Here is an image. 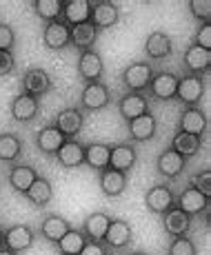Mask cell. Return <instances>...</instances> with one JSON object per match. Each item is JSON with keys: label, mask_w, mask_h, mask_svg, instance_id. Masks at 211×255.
<instances>
[{"label": "cell", "mask_w": 211, "mask_h": 255, "mask_svg": "<svg viewBox=\"0 0 211 255\" xmlns=\"http://www.w3.org/2000/svg\"><path fill=\"white\" fill-rule=\"evenodd\" d=\"M185 67H187L189 76H205L211 67V51L196 45L187 47V51H185Z\"/></svg>", "instance_id": "obj_25"}, {"label": "cell", "mask_w": 211, "mask_h": 255, "mask_svg": "<svg viewBox=\"0 0 211 255\" xmlns=\"http://www.w3.org/2000/svg\"><path fill=\"white\" fill-rule=\"evenodd\" d=\"M60 255H62V253H60Z\"/></svg>", "instance_id": "obj_47"}, {"label": "cell", "mask_w": 211, "mask_h": 255, "mask_svg": "<svg viewBox=\"0 0 211 255\" xmlns=\"http://www.w3.org/2000/svg\"><path fill=\"white\" fill-rule=\"evenodd\" d=\"M189 11L200 24L211 20V0H189Z\"/></svg>", "instance_id": "obj_37"}, {"label": "cell", "mask_w": 211, "mask_h": 255, "mask_svg": "<svg viewBox=\"0 0 211 255\" xmlns=\"http://www.w3.org/2000/svg\"><path fill=\"white\" fill-rule=\"evenodd\" d=\"M138 162V151L134 144L122 142V144L111 146V155H109V169L120 171V173H129L131 169Z\"/></svg>", "instance_id": "obj_13"}, {"label": "cell", "mask_w": 211, "mask_h": 255, "mask_svg": "<svg viewBox=\"0 0 211 255\" xmlns=\"http://www.w3.org/2000/svg\"><path fill=\"white\" fill-rule=\"evenodd\" d=\"M24 198H27L33 207H47V204L53 200V186L47 178L38 175V178L33 180V184L24 191Z\"/></svg>", "instance_id": "obj_29"}, {"label": "cell", "mask_w": 211, "mask_h": 255, "mask_svg": "<svg viewBox=\"0 0 211 255\" xmlns=\"http://www.w3.org/2000/svg\"><path fill=\"white\" fill-rule=\"evenodd\" d=\"M131 238H134V231H131L129 222H125V220H111L102 242H105L107 249H125L131 244Z\"/></svg>", "instance_id": "obj_17"}, {"label": "cell", "mask_w": 211, "mask_h": 255, "mask_svg": "<svg viewBox=\"0 0 211 255\" xmlns=\"http://www.w3.org/2000/svg\"><path fill=\"white\" fill-rule=\"evenodd\" d=\"M89 22L100 31V29H111L120 22V9L111 0H98L91 2V18Z\"/></svg>", "instance_id": "obj_7"}, {"label": "cell", "mask_w": 211, "mask_h": 255, "mask_svg": "<svg viewBox=\"0 0 211 255\" xmlns=\"http://www.w3.org/2000/svg\"><path fill=\"white\" fill-rule=\"evenodd\" d=\"M69 38H71V27L62 18L47 22L45 29H42V42H45L47 49H53V51L69 47Z\"/></svg>", "instance_id": "obj_9"}, {"label": "cell", "mask_w": 211, "mask_h": 255, "mask_svg": "<svg viewBox=\"0 0 211 255\" xmlns=\"http://www.w3.org/2000/svg\"><path fill=\"white\" fill-rule=\"evenodd\" d=\"M53 80L49 76V71H45L42 67H31V69L24 71L22 82H20V93H27V96H33L40 100L45 93L51 91Z\"/></svg>", "instance_id": "obj_1"}, {"label": "cell", "mask_w": 211, "mask_h": 255, "mask_svg": "<svg viewBox=\"0 0 211 255\" xmlns=\"http://www.w3.org/2000/svg\"><path fill=\"white\" fill-rule=\"evenodd\" d=\"M109 224H111L109 215L102 213V211H94V213H89L85 218V222H82V235H85L89 242H102Z\"/></svg>", "instance_id": "obj_23"}, {"label": "cell", "mask_w": 211, "mask_h": 255, "mask_svg": "<svg viewBox=\"0 0 211 255\" xmlns=\"http://www.w3.org/2000/svg\"><path fill=\"white\" fill-rule=\"evenodd\" d=\"M53 127L65 135L67 140L80 135L82 127H85V114H82L78 107H67V109L58 111L56 120H53Z\"/></svg>", "instance_id": "obj_6"}, {"label": "cell", "mask_w": 211, "mask_h": 255, "mask_svg": "<svg viewBox=\"0 0 211 255\" xmlns=\"http://www.w3.org/2000/svg\"><path fill=\"white\" fill-rule=\"evenodd\" d=\"M194 45L211 51V22H205V24H200V27H198L196 38H194Z\"/></svg>", "instance_id": "obj_41"}, {"label": "cell", "mask_w": 211, "mask_h": 255, "mask_svg": "<svg viewBox=\"0 0 211 255\" xmlns=\"http://www.w3.org/2000/svg\"><path fill=\"white\" fill-rule=\"evenodd\" d=\"M13 42H16V33H13L11 24L0 22V51H11Z\"/></svg>", "instance_id": "obj_40"}, {"label": "cell", "mask_w": 211, "mask_h": 255, "mask_svg": "<svg viewBox=\"0 0 211 255\" xmlns=\"http://www.w3.org/2000/svg\"><path fill=\"white\" fill-rule=\"evenodd\" d=\"M129 255H151V253H147V251H134V253H129Z\"/></svg>", "instance_id": "obj_45"}, {"label": "cell", "mask_w": 211, "mask_h": 255, "mask_svg": "<svg viewBox=\"0 0 211 255\" xmlns=\"http://www.w3.org/2000/svg\"><path fill=\"white\" fill-rule=\"evenodd\" d=\"M176 87H178V76L171 71H160V73H154L147 91H149V96L156 98V100L167 102V100H174L176 98Z\"/></svg>", "instance_id": "obj_11"}, {"label": "cell", "mask_w": 211, "mask_h": 255, "mask_svg": "<svg viewBox=\"0 0 211 255\" xmlns=\"http://www.w3.org/2000/svg\"><path fill=\"white\" fill-rule=\"evenodd\" d=\"M60 18L69 24V27L89 22V18H91V0H62Z\"/></svg>", "instance_id": "obj_16"}, {"label": "cell", "mask_w": 211, "mask_h": 255, "mask_svg": "<svg viewBox=\"0 0 211 255\" xmlns=\"http://www.w3.org/2000/svg\"><path fill=\"white\" fill-rule=\"evenodd\" d=\"M200 146H203V138H196V135L183 133V131H178V133L174 135V140H171V149H174L176 153L183 155L185 160L198 153Z\"/></svg>", "instance_id": "obj_34"}, {"label": "cell", "mask_w": 211, "mask_h": 255, "mask_svg": "<svg viewBox=\"0 0 211 255\" xmlns=\"http://www.w3.org/2000/svg\"><path fill=\"white\" fill-rule=\"evenodd\" d=\"M58 251L62 255H80V251L85 249L87 238L82 235V231H76V229H69L60 240H58Z\"/></svg>", "instance_id": "obj_35"}, {"label": "cell", "mask_w": 211, "mask_h": 255, "mask_svg": "<svg viewBox=\"0 0 211 255\" xmlns=\"http://www.w3.org/2000/svg\"><path fill=\"white\" fill-rule=\"evenodd\" d=\"M167 255H198V251H196V244L189 240V235H185V238H174Z\"/></svg>", "instance_id": "obj_38"}, {"label": "cell", "mask_w": 211, "mask_h": 255, "mask_svg": "<svg viewBox=\"0 0 211 255\" xmlns=\"http://www.w3.org/2000/svg\"><path fill=\"white\" fill-rule=\"evenodd\" d=\"M174 204L178 207L183 213H187L189 218H194V215H209V200L205 198L200 191H196L194 186H187V189L180 191V195L174 200Z\"/></svg>", "instance_id": "obj_4"}, {"label": "cell", "mask_w": 211, "mask_h": 255, "mask_svg": "<svg viewBox=\"0 0 211 255\" xmlns=\"http://www.w3.org/2000/svg\"><path fill=\"white\" fill-rule=\"evenodd\" d=\"M31 7H33V13H36L40 20L51 22V20H58V18H60L62 0H33Z\"/></svg>", "instance_id": "obj_36"}, {"label": "cell", "mask_w": 211, "mask_h": 255, "mask_svg": "<svg viewBox=\"0 0 211 255\" xmlns=\"http://www.w3.org/2000/svg\"><path fill=\"white\" fill-rule=\"evenodd\" d=\"M2 233H4V231H2V227H0V244H2Z\"/></svg>", "instance_id": "obj_46"}, {"label": "cell", "mask_w": 211, "mask_h": 255, "mask_svg": "<svg viewBox=\"0 0 211 255\" xmlns=\"http://www.w3.org/2000/svg\"><path fill=\"white\" fill-rule=\"evenodd\" d=\"M191 186H194L196 191H200L207 200H211V171L205 169V171H200V173H196L194 180H191Z\"/></svg>", "instance_id": "obj_39"}, {"label": "cell", "mask_w": 211, "mask_h": 255, "mask_svg": "<svg viewBox=\"0 0 211 255\" xmlns=\"http://www.w3.org/2000/svg\"><path fill=\"white\" fill-rule=\"evenodd\" d=\"M183 133L196 135V138H203L205 131H207V116L203 109L198 107H187V109L180 114V129Z\"/></svg>", "instance_id": "obj_19"}, {"label": "cell", "mask_w": 211, "mask_h": 255, "mask_svg": "<svg viewBox=\"0 0 211 255\" xmlns=\"http://www.w3.org/2000/svg\"><path fill=\"white\" fill-rule=\"evenodd\" d=\"M40 114V100L27 93H18L11 100V118L18 122H31Z\"/></svg>", "instance_id": "obj_20"}, {"label": "cell", "mask_w": 211, "mask_h": 255, "mask_svg": "<svg viewBox=\"0 0 211 255\" xmlns=\"http://www.w3.org/2000/svg\"><path fill=\"white\" fill-rule=\"evenodd\" d=\"M102 71H105V62H102V56L96 51V49L80 51V58H78V73H80L82 80L100 82Z\"/></svg>", "instance_id": "obj_12"}, {"label": "cell", "mask_w": 211, "mask_h": 255, "mask_svg": "<svg viewBox=\"0 0 211 255\" xmlns=\"http://www.w3.org/2000/svg\"><path fill=\"white\" fill-rule=\"evenodd\" d=\"M118 111H120V116L125 118L127 122L136 120V118L149 114V98L145 96V93H134V91H127L120 96V100H118Z\"/></svg>", "instance_id": "obj_10"}, {"label": "cell", "mask_w": 211, "mask_h": 255, "mask_svg": "<svg viewBox=\"0 0 211 255\" xmlns=\"http://www.w3.org/2000/svg\"><path fill=\"white\" fill-rule=\"evenodd\" d=\"M0 255H18V253H13V251H9V249H0Z\"/></svg>", "instance_id": "obj_44"}, {"label": "cell", "mask_w": 211, "mask_h": 255, "mask_svg": "<svg viewBox=\"0 0 211 255\" xmlns=\"http://www.w3.org/2000/svg\"><path fill=\"white\" fill-rule=\"evenodd\" d=\"M22 153V140L16 133H0V162H16Z\"/></svg>", "instance_id": "obj_33"}, {"label": "cell", "mask_w": 211, "mask_h": 255, "mask_svg": "<svg viewBox=\"0 0 211 255\" xmlns=\"http://www.w3.org/2000/svg\"><path fill=\"white\" fill-rule=\"evenodd\" d=\"M163 227L171 238H185L191 231V218L174 204V207L163 213Z\"/></svg>", "instance_id": "obj_15"}, {"label": "cell", "mask_w": 211, "mask_h": 255, "mask_svg": "<svg viewBox=\"0 0 211 255\" xmlns=\"http://www.w3.org/2000/svg\"><path fill=\"white\" fill-rule=\"evenodd\" d=\"M151 78H154V69H151L149 62H131L122 71V85L134 93H142L147 91Z\"/></svg>", "instance_id": "obj_3"}, {"label": "cell", "mask_w": 211, "mask_h": 255, "mask_svg": "<svg viewBox=\"0 0 211 255\" xmlns=\"http://www.w3.org/2000/svg\"><path fill=\"white\" fill-rule=\"evenodd\" d=\"M65 140H67V138H65V135H62L53 125L42 127V129L36 133V144H38V149H40L42 153H47V155H56L58 149L65 144Z\"/></svg>", "instance_id": "obj_28"}, {"label": "cell", "mask_w": 211, "mask_h": 255, "mask_svg": "<svg viewBox=\"0 0 211 255\" xmlns=\"http://www.w3.org/2000/svg\"><path fill=\"white\" fill-rule=\"evenodd\" d=\"M185 166H187V160H185L180 153H176L171 146L165 149L163 153L158 155V160H156V169H158V173L167 180L178 178V175L185 171Z\"/></svg>", "instance_id": "obj_18"}, {"label": "cell", "mask_w": 211, "mask_h": 255, "mask_svg": "<svg viewBox=\"0 0 211 255\" xmlns=\"http://www.w3.org/2000/svg\"><path fill=\"white\" fill-rule=\"evenodd\" d=\"M56 158L60 166H65V169H76V166L85 164V144L78 142V138L65 140V144L58 149Z\"/></svg>", "instance_id": "obj_22"}, {"label": "cell", "mask_w": 211, "mask_h": 255, "mask_svg": "<svg viewBox=\"0 0 211 255\" xmlns=\"http://www.w3.org/2000/svg\"><path fill=\"white\" fill-rule=\"evenodd\" d=\"M98 182H100L102 195H107V198H120V195L125 193V189H127L129 175L120 173V171H114V169H105V171H100Z\"/></svg>", "instance_id": "obj_21"}, {"label": "cell", "mask_w": 211, "mask_h": 255, "mask_svg": "<svg viewBox=\"0 0 211 255\" xmlns=\"http://www.w3.org/2000/svg\"><path fill=\"white\" fill-rule=\"evenodd\" d=\"M98 29L94 27L91 22H85V24H76L71 27V38H69V45L80 49V51H87V49H94L96 40H98Z\"/></svg>", "instance_id": "obj_31"}, {"label": "cell", "mask_w": 211, "mask_h": 255, "mask_svg": "<svg viewBox=\"0 0 211 255\" xmlns=\"http://www.w3.org/2000/svg\"><path fill=\"white\" fill-rule=\"evenodd\" d=\"M174 51V42L165 31H151L145 40V53L151 60H165Z\"/></svg>", "instance_id": "obj_24"}, {"label": "cell", "mask_w": 211, "mask_h": 255, "mask_svg": "<svg viewBox=\"0 0 211 255\" xmlns=\"http://www.w3.org/2000/svg\"><path fill=\"white\" fill-rule=\"evenodd\" d=\"M174 191L167 184H154L145 195V207L156 215H163L167 209L174 207Z\"/></svg>", "instance_id": "obj_14"}, {"label": "cell", "mask_w": 211, "mask_h": 255, "mask_svg": "<svg viewBox=\"0 0 211 255\" xmlns=\"http://www.w3.org/2000/svg\"><path fill=\"white\" fill-rule=\"evenodd\" d=\"M69 229H71L69 220L62 218V215H58V213H53V215H47V218L42 220L40 235L45 240H49V242H58V240H60L62 235L69 231Z\"/></svg>", "instance_id": "obj_32"}, {"label": "cell", "mask_w": 211, "mask_h": 255, "mask_svg": "<svg viewBox=\"0 0 211 255\" xmlns=\"http://www.w3.org/2000/svg\"><path fill=\"white\" fill-rule=\"evenodd\" d=\"M109 155H111V146L105 142H91L85 144V164L94 171H105L109 169Z\"/></svg>", "instance_id": "obj_26"}, {"label": "cell", "mask_w": 211, "mask_h": 255, "mask_svg": "<svg viewBox=\"0 0 211 255\" xmlns=\"http://www.w3.org/2000/svg\"><path fill=\"white\" fill-rule=\"evenodd\" d=\"M109 89H107L105 82H87V87L80 93V111H102L109 105Z\"/></svg>", "instance_id": "obj_5"}, {"label": "cell", "mask_w": 211, "mask_h": 255, "mask_svg": "<svg viewBox=\"0 0 211 255\" xmlns=\"http://www.w3.org/2000/svg\"><path fill=\"white\" fill-rule=\"evenodd\" d=\"M13 71H16L13 51H0V76H11Z\"/></svg>", "instance_id": "obj_42"}, {"label": "cell", "mask_w": 211, "mask_h": 255, "mask_svg": "<svg viewBox=\"0 0 211 255\" xmlns=\"http://www.w3.org/2000/svg\"><path fill=\"white\" fill-rule=\"evenodd\" d=\"M33 242H36V233H33V229L29 224H13V227L4 229V233H2L4 249H9L13 253L29 251L33 247Z\"/></svg>", "instance_id": "obj_2"}, {"label": "cell", "mask_w": 211, "mask_h": 255, "mask_svg": "<svg viewBox=\"0 0 211 255\" xmlns=\"http://www.w3.org/2000/svg\"><path fill=\"white\" fill-rule=\"evenodd\" d=\"M38 178V171L33 169L31 164H13L11 171H9V186L18 193H24L29 186L33 184V180Z\"/></svg>", "instance_id": "obj_30"}, {"label": "cell", "mask_w": 211, "mask_h": 255, "mask_svg": "<svg viewBox=\"0 0 211 255\" xmlns=\"http://www.w3.org/2000/svg\"><path fill=\"white\" fill-rule=\"evenodd\" d=\"M80 255H107V247L100 242H89V240H87V244L80 251Z\"/></svg>", "instance_id": "obj_43"}, {"label": "cell", "mask_w": 211, "mask_h": 255, "mask_svg": "<svg viewBox=\"0 0 211 255\" xmlns=\"http://www.w3.org/2000/svg\"><path fill=\"white\" fill-rule=\"evenodd\" d=\"M205 96V78L203 76H183L178 78L176 98L187 107H196Z\"/></svg>", "instance_id": "obj_8"}, {"label": "cell", "mask_w": 211, "mask_h": 255, "mask_svg": "<svg viewBox=\"0 0 211 255\" xmlns=\"http://www.w3.org/2000/svg\"><path fill=\"white\" fill-rule=\"evenodd\" d=\"M129 125V138L134 142H147L151 140L156 135V129H158V122H156L154 114H145L140 118H136V120L127 122Z\"/></svg>", "instance_id": "obj_27"}]
</instances>
